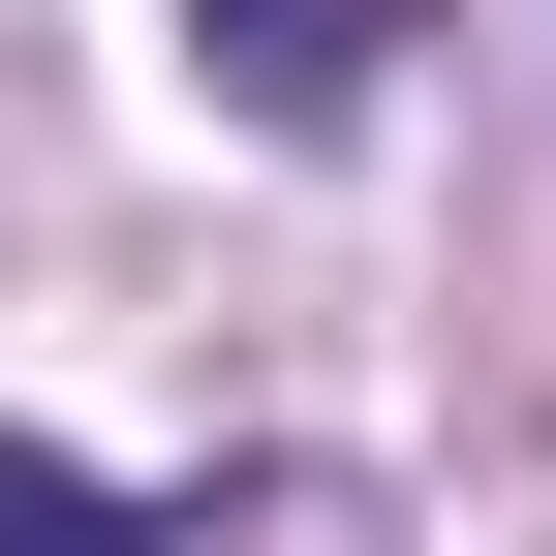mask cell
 Here are the masks:
<instances>
[{
	"mask_svg": "<svg viewBox=\"0 0 556 556\" xmlns=\"http://www.w3.org/2000/svg\"><path fill=\"white\" fill-rule=\"evenodd\" d=\"M0 556H155V526H124L93 464H31V433H0Z\"/></svg>",
	"mask_w": 556,
	"mask_h": 556,
	"instance_id": "obj_1",
	"label": "cell"
}]
</instances>
